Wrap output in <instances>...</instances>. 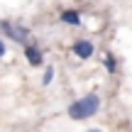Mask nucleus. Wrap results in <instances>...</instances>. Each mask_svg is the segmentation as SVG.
<instances>
[{"mask_svg":"<svg viewBox=\"0 0 132 132\" xmlns=\"http://www.w3.org/2000/svg\"><path fill=\"white\" fill-rule=\"evenodd\" d=\"M27 61L32 66H39V64H42V52L34 49V47H27Z\"/></svg>","mask_w":132,"mask_h":132,"instance_id":"obj_4","label":"nucleus"},{"mask_svg":"<svg viewBox=\"0 0 132 132\" xmlns=\"http://www.w3.org/2000/svg\"><path fill=\"white\" fill-rule=\"evenodd\" d=\"M61 20L66 24H81V17H78V12H73V10H66V12L61 15Z\"/></svg>","mask_w":132,"mask_h":132,"instance_id":"obj_5","label":"nucleus"},{"mask_svg":"<svg viewBox=\"0 0 132 132\" xmlns=\"http://www.w3.org/2000/svg\"><path fill=\"white\" fill-rule=\"evenodd\" d=\"M105 69H108L110 73H113V71H115V59L110 56V54H105Z\"/></svg>","mask_w":132,"mask_h":132,"instance_id":"obj_6","label":"nucleus"},{"mask_svg":"<svg viewBox=\"0 0 132 132\" xmlns=\"http://www.w3.org/2000/svg\"><path fill=\"white\" fill-rule=\"evenodd\" d=\"M52 78H54V69H52V66H49V69L44 71V78H42V83H49V81H52Z\"/></svg>","mask_w":132,"mask_h":132,"instance_id":"obj_7","label":"nucleus"},{"mask_svg":"<svg viewBox=\"0 0 132 132\" xmlns=\"http://www.w3.org/2000/svg\"><path fill=\"white\" fill-rule=\"evenodd\" d=\"M93 132H98V130H93Z\"/></svg>","mask_w":132,"mask_h":132,"instance_id":"obj_9","label":"nucleus"},{"mask_svg":"<svg viewBox=\"0 0 132 132\" xmlns=\"http://www.w3.org/2000/svg\"><path fill=\"white\" fill-rule=\"evenodd\" d=\"M3 54H5V44L0 42V56H3Z\"/></svg>","mask_w":132,"mask_h":132,"instance_id":"obj_8","label":"nucleus"},{"mask_svg":"<svg viewBox=\"0 0 132 132\" xmlns=\"http://www.w3.org/2000/svg\"><path fill=\"white\" fill-rule=\"evenodd\" d=\"M73 54L78 59H90V56H93V44L86 42V39H78V42L73 44Z\"/></svg>","mask_w":132,"mask_h":132,"instance_id":"obj_3","label":"nucleus"},{"mask_svg":"<svg viewBox=\"0 0 132 132\" xmlns=\"http://www.w3.org/2000/svg\"><path fill=\"white\" fill-rule=\"evenodd\" d=\"M98 108H100V98L95 93H88V95H83L81 100H76V103L69 108V115L73 120H86V118H90V115L98 113Z\"/></svg>","mask_w":132,"mask_h":132,"instance_id":"obj_1","label":"nucleus"},{"mask_svg":"<svg viewBox=\"0 0 132 132\" xmlns=\"http://www.w3.org/2000/svg\"><path fill=\"white\" fill-rule=\"evenodd\" d=\"M0 27H3L15 42H24V39H27V29H24V27H17V24H10V22H3Z\"/></svg>","mask_w":132,"mask_h":132,"instance_id":"obj_2","label":"nucleus"}]
</instances>
